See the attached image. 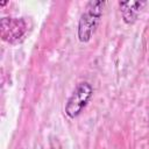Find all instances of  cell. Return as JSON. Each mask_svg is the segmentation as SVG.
Listing matches in <instances>:
<instances>
[{"instance_id":"cell-1","label":"cell","mask_w":149,"mask_h":149,"mask_svg":"<svg viewBox=\"0 0 149 149\" xmlns=\"http://www.w3.org/2000/svg\"><path fill=\"white\" fill-rule=\"evenodd\" d=\"M105 1L95 0L86 3V7L79 19L78 38L80 42H88L100 21Z\"/></svg>"},{"instance_id":"cell-2","label":"cell","mask_w":149,"mask_h":149,"mask_svg":"<svg viewBox=\"0 0 149 149\" xmlns=\"http://www.w3.org/2000/svg\"><path fill=\"white\" fill-rule=\"evenodd\" d=\"M92 93L93 88L87 81L79 83L66 101L65 114L70 119H74L76 116H78L90 101Z\"/></svg>"},{"instance_id":"cell-3","label":"cell","mask_w":149,"mask_h":149,"mask_svg":"<svg viewBox=\"0 0 149 149\" xmlns=\"http://www.w3.org/2000/svg\"><path fill=\"white\" fill-rule=\"evenodd\" d=\"M1 37L8 43L19 42L27 31V23L23 19L2 17L0 22Z\"/></svg>"},{"instance_id":"cell-4","label":"cell","mask_w":149,"mask_h":149,"mask_svg":"<svg viewBox=\"0 0 149 149\" xmlns=\"http://www.w3.org/2000/svg\"><path fill=\"white\" fill-rule=\"evenodd\" d=\"M146 1H123L119 2L123 21L126 23H134L139 16V13L141 12L142 7L146 5Z\"/></svg>"}]
</instances>
